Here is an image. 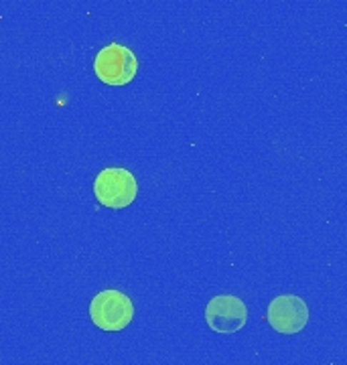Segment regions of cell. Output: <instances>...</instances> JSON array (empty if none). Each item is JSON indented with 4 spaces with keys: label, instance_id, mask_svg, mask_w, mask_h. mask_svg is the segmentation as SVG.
Masks as SVG:
<instances>
[{
    "label": "cell",
    "instance_id": "cell-3",
    "mask_svg": "<svg viewBox=\"0 0 347 365\" xmlns=\"http://www.w3.org/2000/svg\"><path fill=\"white\" fill-rule=\"evenodd\" d=\"M132 317H134V304L120 290L108 288L91 299L90 319L102 331H110V333L122 331L130 325Z\"/></svg>",
    "mask_w": 347,
    "mask_h": 365
},
{
    "label": "cell",
    "instance_id": "cell-5",
    "mask_svg": "<svg viewBox=\"0 0 347 365\" xmlns=\"http://www.w3.org/2000/svg\"><path fill=\"white\" fill-rule=\"evenodd\" d=\"M268 325L283 335L301 333L308 323V307L296 294H281L268 304Z\"/></svg>",
    "mask_w": 347,
    "mask_h": 365
},
{
    "label": "cell",
    "instance_id": "cell-4",
    "mask_svg": "<svg viewBox=\"0 0 347 365\" xmlns=\"http://www.w3.org/2000/svg\"><path fill=\"white\" fill-rule=\"evenodd\" d=\"M206 323L211 331L230 335L248 323V309L244 300L236 294H218L207 302Z\"/></svg>",
    "mask_w": 347,
    "mask_h": 365
},
{
    "label": "cell",
    "instance_id": "cell-1",
    "mask_svg": "<svg viewBox=\"0 0 347 365\" xmlns=\"http://www.w3.org/2000/svg\"><path fill=\"white\" fill-rule=\"evenodd\" d=\"M94 195L108 209H124L139 195V182L129 169L108 167L94 181Z\"/></svg>",
    "mask_w": 347,
    "mask_h": 365
},
{
    "label": "cell",
    "instance_id": "cell-2",
    "mask_svg": "<svg viewBox=\"0 0 347 365\" xmlns=\"http://www.w3.org/2000/svg\"><path fill=\"white\" fill-rule=\"evenodd\" d=\"M94 71L106 86H126L139 73V59L129 47L110 43L96 55Z\"/></svg>",
    "mask_w": 347,
    "mask_h": 365
}]
</instances>
